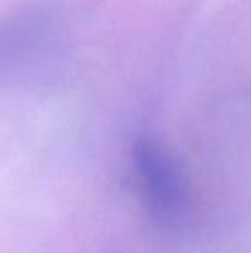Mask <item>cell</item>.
<instances>
[{
    "label": "cell",
    "mask_w": 251,
    "mask_h": 253,
    "mask_svg": "<svg viewBox=\"0 0 251 253\" xmlns=\"http://www.w3.org/2000/svg\"><path fill=\"white\" fill-rule=\"evenodd\" d=\"M133 169L153 224L162 231H178L186 215V190L172 157L157 141L141 138L133 148Z\"/></svg>",
    "instance_id": "6da1fadb"
}]
</instances>
